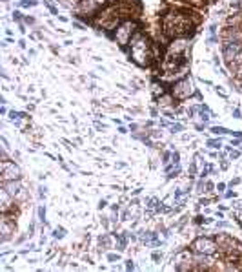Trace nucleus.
I'll list each match as a JSON object with an SVG mask.
<instances>
[{
  "label": "nucleus",
  "instance_id": "39448f33",
  "mask_svg": "<svg viewBox=\"0 0 242 272\" xmlns=\"http://www.w3.org/2000/svg\"><path fill=\"white\" fill-rule=\"evenodd\" d=\"M171 95L177 99V101H186V99H190L191 95H193V83H191L190 77H184V79L177 80L175 84H171Z\"/></svg>",
  "mask_w": 242,
  "mask_h": 272
},
{
  "label": "nucleus",
  "instance_id": "ddd939ff",
  "mask_svg": "<svg viewBox=\"0 0 242 272\" xmlns=\"http://www.w3.org/2000/svg\"><path fill=\"white\" fill-rule=\"evenodd\" d=\"M228 26H233V28H242V13L233 15V17L228 18Z\"/></svg>",
  "mask_w": 242,
  "mask_h": 272
},
{
  "label": "nucleus",
  "instance_id": "9b49d317",
  "mask_svg": "<svg viewBox=\"0 0 242 272\" xmlns=\"http://www.w3.org/2000/svg\"><path fill=\"white\" fill-rule=\"evenodd\" d=\"M0 199H2V203H0V210L2 212H13L15 210V203H17V198L15 196H11V194L8 192V190L0 188Z\"/></svg>",
  "mask_w": 242,
  "mask_h": 272
},
{
  "label": "nucleus",
  "instance_id": "6e6552de",
  "mask_svg": "<svg viewBox=\"0 0 242 272\" xmlns=\"http://www.w3.org/2000/svg\"><path fill=\"white\" fill-rule=\"evenodd\" d=\"M188 73H190V64H188V61H186L180 68H178V70L162 71V73H160V83L175 84L177 80H180V79H184V77H188Z\"/></svg>",
  "mask_w": 242,
  "mask_h": 272
},
{
  "label": "nucleus",
  "instance_id": "1a4fd4ad",
  "mask_svg": "<svg viewBox=\"0 0 242 272\" xmlns=\"http://www.w3.org/2000/svg\"><path fill=\"white\" fill-rule=\"evenodd\" d=\"M0 179L2 181H17L20 179V170L17 168L15 162H11L9 159H2V165H0Z\"/></svg>",
  "mask_w": 242,
  "mask_h": 272
},
{
  "label": "nucleus",
  "instance_id": "20e7f679",
  "mask_svg": "<svg viewBox=\"0 0 242 272\" xmlns=\"http://www.w3.org/2000/svg\"><path fill=\"white\" fill-rule=\"evenodd\" d=\"M137 31H138L137 20H135V18H126V20H122L120 26L113 31V40H115L120 48H128L131 37H133Z\"/></svg>",
  "mask_w": 242,
  "mask_h": 272
},
{
  "label": "nucleus",
  "instance_id": "f257e3e1",
  "mask_svg": "<svg viewBox=\"0 0 242 272\" xmlns=\"http://www.w3.org/2000/svg\"><path fill=\"white\" fill-rule=\"evenodd\" d=\"M160 28H162V35L168 37L169 40L180 39V37H190L193 35L195 24L190 17H188L186 9L184 8H175L166 11L160 17Z\"/></svg>",
  "mask_w": 242,
  "mask_h": 272
},
{
  "label": "nucleus",
  "instance_id": "2eb2a0df",
  "mask_svg": "<svg viewBox=\"0 0 242 272\" xmlns=\"http://www.w3.org/2000/svg\"><path fill=\"white\" fill-rule=\"evenodd\" d=\"M153 93H155L157 97H160L162 93H166V90L162 88V86H159V84H153Z\"/></svg>",
  "mask_w": 242,
  "mask_h": 272
},
{
  "label": "nucleus",
  "instance_id": "9d476101",
  "mask_svg": "<svg viewBox=\"0 0 242 272\" xmlns=\"http://www.w3.org/2000/svg\"><path fill=\"white\" fill-rule=\"evenodd\" d=\"M222 42H242V28L228 26L221 33Z\"/></svg>",
  "mask_w": 242,
  "mask_h": 272
},
{
  "label": "nucleus",
  "instance_id": "a211bd4d",
  "mask_svg": "<svg viewBox=\"0 0 242 272\" xmlns=\"http://www.w3.org/2000/svg\"><path fill=\"white\" fill-rule=\"evenodd\" d=\"M120 0H108V4H118Z\"/></svg>",
  "mask_w": 242,
  "mask_h": 272
},
{
  "label": "nucleus",
  "instance_id": "f3484780",
  "mask_svg": "<svg viewBox=\"0 0 242 272\" xmlns=\"http://www.w3.org/2000/svg\"><path fill=\"white\" fill-rule=\"evenodd\" d=\"M55 236H56V237H62V236H64V230H62V228H60V230H56Z\"/></svg>",
  "mask_w": 242,
  "mask_h": 272
},
{
  "label": "nucleus",
  "instance_id": "4468645a",
  "mask_svg": "<svg viewBox=\"0 0 242 272\" xmlns=\"http://www.w3.org/2000/svg\"><path fill=\"white\" fill-rule=\"evenodd\" d=\"M159 102H160V104H164V106H169L171 102H175V97L171 95V92H169V93H162V95L159 97Z\"/></svg>",
  "mask_w": 242,
  "mask_h": 272
},
{
  "label": "nucleus",
  "instance_id": "0eeeda50",
  "mask_svg": "<svg viewBox=\"0 0 242 272\" xmlns=\"http://www.w3.org/2000/svg\"><path fill=\"white\" fill-rule=\"evenodd\" d=\"M188 46H190V40H188V37L173 39V40H169V42H168L164 53H166V55H173V57H186Z\"/></svg>",
  "mask_w": 242,
  "mask_h": 272
},
{
  "label": "nucleus",
  "instance_id": "423d86ee",
  "mask_svg": "<svg viewBox=\"0 0 242 272\" xmlns=\"http://www.w3.org/2000/svg\"><path fill=\"white\" fill-rule=\"evenodd\" d=\"M191 249H193V252L202 254V256H213L215 252H219V245H217V241L207 239V237H197V239L193 241V245H191Z\"/></svg>",
  "mask_w": 242,
  "mask_h": 272
},
{
  "label": "nucleus",
  "instance_id": "dca6fc26",
  "mask_svg": "<svg viewBox=\"0 0 242 272\" xmlns=\"http://www.w3.org/2000/svg\"><path fill=\"white\" fill-rule=\"evenodd\" d=\"M120 2L128 6H138V0H120Z\"/></svg>",
  "mask_w": 242,
  "mask_h": 272
},
{
  "label": "nucleus",
  "instance_id": "7ed1b4c3",
  "mask_svg": "<svg viewBox=\"0 0 242 272\" xmlns=\"http://www.w3.org/2000/svg\"><path fill=\"white\" fill-rule=\"evenodd\" d=\"M91 22L95 28H100L104 31H115L122 24V15L118 4H108L102 8L95 17L91 18Z\"/></svg>",
  "mask_w": 242,
  "mask_h": 272
},
{
  "label": "nucleus",
  "instance_id": "f03ea898",
  "mask_svg": "<svg viewBox=\"0 0 242 272\" xmlns=\"http://www.w3.org/2000/svg\"><path fill=\"white\" fill-rule=\"evenodd\" d=\"M128 53L135 64H138L140 68H147L153 62V42L138 30L128 44Z\"/></svg>",
  "mask_w": 242,
  "mask_h": 272
},
{
  "label": "nucleus",
  "instance_id": "f8f14e48",
  "mask_svg": "<svg viewBox=\"0 0 242 272\" xmlns=\"http://www.w3.org/2000/svg\"><path fill=\"white\" fill-rule=\"evenodd\" d=\"M2 188L8 190L11 196H15V198H18V194H20V183L17 181H2Z\"/></svg>",
  "mask_w": 242,
  "mask_h": 272
}]
</instances>
